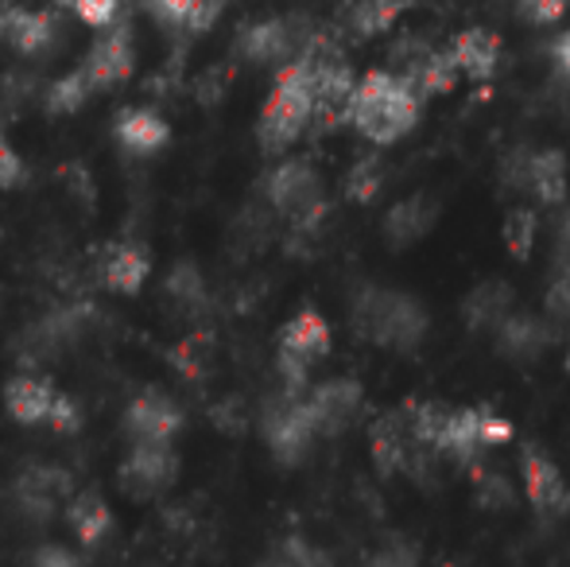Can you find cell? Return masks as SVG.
<instances>
[{"label":"cell","instance_id":"1","mask_svg":"<svg viewBox=\"0 0 570 567\" xmlns=\"http://www.w3.org/2000/svg\"><path fill=\"white\" fill-rule=\"evenodd\" d=\"M345 121L373 144H396L420 121V90L404 75L368 70L345 101Z\"/></svg>","mask_w":570,"mask_h":567},{"label":"cell","instance_id":"2","mask_svg":"<svg viewBox=\"0 0 570 567\" xmlns=\"http://www.w3.org/2000/svg\"><path fill=\"white\" fill-rule=\"evenodd\" d=\"M407 431L415 443L439 454H454L458 462H470L485 447H501L512 439V424L489 409H446V404H412Z\"/></svg>","mask_w":570,"mask_h":567},{"label":"cell","instance_id":"3","mask_svg":"<svg viewBox=\"0 0 570 567\" xmlns=\"http://www.w3.org/2000/svg\"><path fill=\"white\" fill-rule=\"evenodd\" d=\"M353 331L384 350H415L428 334V311L404 292L365 287L353 300Z\"/></svg>","mask_w":570,"mask_h":567},{"label":"cell","instance_id":"4","mask_svg":"<svg viewBox=\"0 0 570 567\" xmlns=\"http://www.w3.org/2000/svg\"><path fill=\"white\" fill-rule=\"evenodd\" d=\"M315 117V90H311V62L299 59L279 70L276 90L261 114V148L284 151L287 144L299 140V133Z\"/></svg>","mask_w":570,"mask_h":567},{"label":"cell","instance_id":"5","mask_svg":"<svg viewBox=\"0 0 570 567\" xmlns=\"http://www.w3.org/2000/svg\"><path fill=\"white\" fill-rule=\"evenodd\" d=\"M261 428H264V439H268L272 454H276L279 462H287V467L307 459L318 439L303 393H279L272 404H264Z\"/></svg>","mask_w":570,"mask_h":567},{"label":"cell","instance_id":"6","mask_svg":"<svg viewBox=\"0 0 570 567\" xmlns=\"http://www.w3.org/2000/svg\"><path fill=\"white\" fill-rule=\"evenodd\" d=\"M331 350V326L318 311H299L279 334V378L284 393H303L307 370Z\"/></svg>","mask_w":570,"mask_h":567},{"label":"cell","instance_id":"7","mask_svg":"<svg viewBox=\"0 0 570 567\" xmlns=\"http://www.w3.org/2000/svg\"><path fill=\"white\" fill-rule=\"evenodd\" d=\"M368 451L381 475H412L415 482L435 478L431 470V451L415 443V436L407 431V417H381L368 431Z\"/></svg>","mask_w":570,"mask_h":567},{"label":"cell","instance_id":"8","mask_svg":"<svg viewBox=\"0 0 570 567\" xmlns=\"http://www.w3.org/2000/svg\"><path fill=\"white\" fill-rule=\"evenodd\" d=\"M268 198L299 229H311L323 218V183H318L315 167L303 159H287L268 175Z\"/></svg>","mask_w":570,"mask_h":567},{"label":"cell","instance_id":"9","mask_svg":"<svg viewBox=\"0 0 570 567\" xmlns=\"http://www.w3.org/2000/svg\"><path fill=\"white\" fill-rule=\"evenodd\" d=\"M504 179L532 190L543 206H556L567 198V159H563V151H556V148L520 151V156L509 159V167H504Z\"/></svg>","mask_w":570,"mask_h":567},{"label":"cell","instance_id":"10","mask_svg":"<svg viewBox=\"0 0 570 567\" xmlns=\"http://www.w3.org/2000/svg\"><path fill=\"white\" fill-rule=\"evenodd\" d=\"M12 501L28 521H51L70 501V475L59 467H31L12 482Z\"/></svg>","mask_w":570,"mask_h":567},{"label":"cell","instance_id":"11","mask_svg":"<svg viewBox=\"0 0 570 567\" xmlns=\"http://www.w3.org/2000/svg\"><path fill=\"white\" fill-rule=\"evenodd\" d=\"M175 470H179V459L167 443H132L120 478H125V490L132 498H151V493L171 486Z\"/></svg>","mask_w":570,"mask_h":567},{"label":"cell","instance_id":"12","mask_svg":"<svg viewBox=\"0 0 570 567\" xmlns=\"http://www.w3.org/2000/svg\"><path fill=\"white\" fill-rule=\"evenodd\" d=\"M183 428V409L159 389L140 393L128 404L125 431L132 436V443H171V436Z\"/></svg>","mask_w":570,"mask_h":567},{"label":"cell","instance_id":"13","mask_svg":"<svg viewBox=\"0 0 570 567\" xmlns=\"http://www.w3.org/2000/svg\"><path fill=\"white\" fill-rule=\"evenodd\" d=\"M307 401V412L311 420H315V431L318 436H338L357 420L361 404H365V393H361L357 381L350 378H338V381H326V385H318L311 397H303Z\"/></svg>","mask_w":570,"mask_h":567},{"label":"cell","instance_id":"14","mask_svg":"<svg viewBox=\"0 0 570 567\" xmlns=\"http://www.w3.org/2000/svg\"><path fill=\"white\" fill-rule=\"evenodd\" d=\"M520 470H524V493L540 514L548 517H563L570 514V486L563 478V470L548 459L543 451L528 447L524 459H520Z\"/></svg>","mask_w":570,"mask_h":567},{"label":"cell","instance_id":"15","mask_svg":"<svg viewBox=\"0 0 570 567\" xmlns=\"http://www.w3.org/2000/svg\"><path fill=\"white\" fill-rule=\"evenodd\" d=\"M451 62H454V70H462L473 82H489V78L497 75V62H501V39L485 28L458 31L451 43Z\"/></svg>","mask_w":570,"mask_h":567},{"label":"cell","instance_id":"16","mask_svg":"<svg viewBox=\"0 0 570 567\" xmlns=\"http://www.w3.org/2000/svg\"><path fill=\"white\" fill-rule=\"evenodd\" d=\"M497 342L509 358H520V362H532L543 350L551 346V326L535 315H520V311H509L504 323L497 326Z\"/></svg>","mask_w":570,"mask_h":567},{"label":"cell","instance_id":"17","mask_svg":"<svg viewBox=\"0 0 570 567\" xmlns=\"http://www.w3.org/2000/svg\"><path fill=\"white\" fill-rule=\"evenodd\" d=\"M55 401H59L55 385H51V381H43V378H36V373L8 381L4 404H8V412H12V420H20V424H47Z\"/></svg>","mask_w":570,"mask_h":567},{"label":"cell","instance_id":"18","mask_svg":"<svg viewBox=\"0 0 570 567\" xmlns=\"http://www.w3.org/2000/svg\"><path fill=\"white\" fill-rule=\"evenodd\" d=\"M439 211L431 198L423 195H412L404 198V203H396L389 214H384V237H389L392 245H415L423 242V237L431 234V226H435Z\"/></svg>","mask_w":570,"mask_h":567},{"label":"cell","instance_id":"19","mask_svg":"<svg viewBox=\"0 0 570 567\" xmlns=\"http://www.w3.org/2000/svg\"><path fill=\"white\" fill-rule=\"evenodd\" d=\"M132 70V43H128V31H109L106 39H98V47L90 51L82 75L90 78V86H114L120 78H128Z\"/></svg>","mask_w":570,"mask_h":567},{"label":"cell","instance_id":"20","mask_svg":"<svg viewBox=\"0 0 570 567\" xmlns=\"http://www.w3.org/2000/svg\"><path fill=\"white\" fill-rule=\"evenodd\" d=\"M151 273V261L140 245L132 242H120V245H109L106 250V261H101V281H106L114 292H140L144 281Z\"/></svg>","mask_w":570,"mask_h":567},{"label":"cell","instance_id":"21","mask_svg":"<svg viewBox=\"0 0 570 567\" xmlns=\"http://www.w3.org/2000/svg\"><path fill=\"white\" fill-rule=\"evenodd\" d=\"M67 521H70V529H75V537L82 540V545H90V548L101 545V540L109 537V529H114V514H109V506L94 490L70 493Z\"/></svg>","mask_w":570,"mask_h":567},{"label":"cell","instance_id":"22","mask_svg":"<svg viewBox=\"0 0 570 567\" xmlns=\"http://www.w3.org/2000/svg\"><path fill=\"white\" fill-rule=\"evenodd\" d=\"M509 311H512V292H509V284H501V281L478 284L462 303V315L473 331H497Z\"/></svg>","mask_w":570,"mask_h":567},{"label":"cell","instance_id":"23","mask_svg":"<svg viewBox=\"0 0 570 567\" xmlns=\"http://www.w3.org/2000/svg\"><path fill=\"white\" fill-rule=\"evenodd\" d=\"M117 140L136 156H151L167 144V121L151 109H128L117 117Z\"/></svg>","mask_w":570,"mask_h":567},{"label":"cell","instance_id":"24","mask_svg":"<svg viewBox=\"0 0 570 567\" xmlns=\"http://www.w3.org/2000/svg\"><path fill=\"white\" fill-rule=\"evenodd\" d=\"M0 36L8 39L12 47H20V51H43L47 43H51V20L47 16H31V12H8L4 20H0Z\"/></svg>","mask_w":570,"mask_h":567},{"label":"cell","instance_id":"25","mask_svg":"<svg viewBox=\"0 0 570 567\" xmlns=\"http://www.w3.org/2000/svg\"><path fill=\"white\" fill-rule=\"evenodd\" d=\"M407 82L415 86L420 94H446L454 86L458 70L451 62V51L446 55H435V51H423L420 59L412 62V70H407Z\"/></svg>","mask_w":570,"mask_h":567},{"label":"cell","instance_id":"26","mask_svg":"<svg viewBox=\"0 0 570 567\" xmlns=\"http://www.w3.org/2000/svg\"><path fill=\"white\" fill-rule=\"evenodd\" d=\"M264 567H334L331 556L323 548H315L303 537H284L272 545V553L264 556Z\"/></svg>","mask_w":570,"mask_h":567},{"label":"cell","instance_id":"27","mask_svg":"<svg viewBox=\"0 0 570 567\" xmlns=\"http://www.w3.org/2000/svg\"><path fill=\"white\" fill-rule=\"evenodd\" d=\"M167 295L179 303L183 311H198L206 303V281L190 261H179V265L167 273Z\"/></svg>","mask_w":570,"mask_h":567},{"label":"cell","instance_id":"28","mask_svg":"<svg viewBox=\"0 0 570 567\" xmlns=\"http://www.w3.org/2000/svg\"><path fill=\"white\" fill-rule=\"evenodd\" d=\"M407 0H361L357 12H353V31L357 36H376V31L392 28L396 16L404 12Z\"/></svg>","mask_w":570,"mask_h":567},{"label":"cell","instance_id":"29","mask_svg":"<svg viewBox=\"0 0 570 567\" xmlns=\"http://www.w3.org/2000/svg\"><path fill=\"white\" fill-rule=\"evenodd\" d=\"M245 47H248V55H253V59L272 62V59H284L292 43H287V28H284V23H261V28L248 31Z\"/></svg>","mask_w":570,"mask_h":567},{"label":"cell","instance_id":"30","mask_svg":"<svg viewBox=\"0 0 570 567\" xmlns=\"http://www.w3.org/2000/svg\"><path fill=\"white\" fill-rule=\"evenodd\" d=\"M535 214L532 211H512L509 218H504V245H509L512 257H532L535 250Z\"/></svg>","mask_w":570,"mask_h":567},{"label":"cell","instance_id":"31","mask_svg":"<svg viewBox=\"0 0 570 567\" xmlns=\"http://www.w3.org/2000/svg\"><path fill=\"white\" fill-rule=\"evenodd\" d=\"M361 567H420V548L407 537H392L376 553H368Z\"/></svg>","mask_w":570,"mask_h":567},{"label":"cell","instance_id":"32","mask_svg":"<svg viewBox=\"0 0 570 567\" xmlns=\"http://www.w3.org/2000/svg\"><path fill=\"white\" fill-rule=\"evenodd\" d=\"M473 493L485 509H504L512 501V486L501 470H473Z\"/></svg>","mask_w":570,"mask_h":567},{"label":"cell","instance_id":"33","mask_svg":"<svg viewBox=\"0 0 570 567\" xmlns=\"http://www.w3.org/2000/svg\"><path fill=\"white\" fill-rule=\"evenodd\" d=\"M90 78L78 70V75H70V78H62V82H55V90H51V98H47V106L55 109V114H75L78 106H82L86 98H90Z\"/></svg>","mask_w":570,"mask_h":567},{"label":"cell","instance_id":"34","mask_svg":"<svg viewBox=\"0 0 570 567\" xmlns=\"http://www.w3.org/2000/svg\"><path fill=\"white\" fill-rule=\"evenodd\" d=\"M376 190H381V164H376V159H361L350 172V179H345V195H350L353 203H373Z\"/></svg>","mask_w":570,"mask_h":567},{"label":"cell","instance_id":"35","mask_svg":"<svg viewBox=\"0 0 570 567\" xmlns=\"http://www.w3.org/2000/svg\"><path fill=\"white\" fill-rule=\"evenodd\" d=\"M62 4L75 8L90 28H109L117 16V0H62Z\"/></svg>","mask_w":570,"mask_h":567},{"label":"cell","instance_id":"36","mask_svg":"<svg viewBox=\"0 0 570 567\" xmlns=\"http://www.w3.org/2000/svg\"><path fill=\"white\" fill-rule=\"evenodd\" d=\"M548 311L556 319H563V323H570V265L559 268L556 281L548 287Z\"/></svg>","mask_w":570,"mask_h":567},{"label":"cell","instance_id":"37","mask_svg":"<svg viewBox=\"0 0 570 567\" xmlns=\"http://www.w3.org/2000/svg\"><path fill=\"white\" fill-rule=\"evenodd\" d=\"M567 0H520V16L528 23H556L563 20Z\"/></svg>","mask_w":570,"mask_h":567},{"label":"cell","instance_id":"38","mask_svg":"<svg viewBox=\"0 0 570 567\" xmlns=\"http://www.w3.org/2000/svg\"><path fill=\"white\" fill-rule=\"evenodd\" d=\"M159 12L175 23H206L203 16V0H156Z\"/></svg>","mask_w":570,"mask_h":567},{"label":"cell","instance_id":"39","mask_svg":"<svg viewBox=\"0 0 570 567\" xmlns=\"http://www.w3.org/2000/svg\"><path fill=\"white\" fill-rule=\"evenodd\" d=\"M47 424L59 428V431H78V424H82V417H78V404L70 401V397L59 393V401H55L51 417H47Z\"/></svg>","mask_w":570,"mask_h":567},{"label":"cell","instance_id":"40","mask_svg":"<svg viewBox=\"0 0 570 567\" xmlns=\"http://www.w3.org/2000/svg\"><path fill=\"white\" fill-rule=\"evenodd\" d=\"M31 567H82V560L59 545H43L36 553V560H31Z\"/></svg>","mask_w":570,"mask_h":567},{"label":"cell","instance_id":"41","mask_svg":"<svg viewBox=\"0 0 570 567\" xmlns=\"http://www.w3.org/2000/svg\"><path fill=\"white\" fill-rule=\"evenodd\" d=\"M23 179V164L8 144H0V187H16Z\"/></svg>","mask_w":570,"mask_h":567},{"label":"cell","instance_id":"42","mask_svg":"<svg viewBox=\"0 0 570 567\" xmlns=\"http://www.w3.org/2000/svg\"><path fill=\"white\" fill-rule=\"evenodd\" d=\"M551 55H556V62H559V70L570 78V31H563V36L551 43Z\"/></svg>","mask_w":570,"mask_h":567},{"label":"cell","instance_id":"43","mask_svg":"<svg viewBox=\"0 0 570 567\" xmlns=\"http://www.w3.org/2000/svg\"><path fill=\"white\" fill-rule=\"evenodd\" d=\"M567 242H570V218H567Z\"/></svg>","mask_w":570,"mask_h":567},{"label":"cell","instance_id":"44","mask_svg":"<svg viewBox=\"0 0 570 567\" xmlns=\"http://www.w3.org/2000/svg\"><path fill=\"white\" fill-rule=\"evenodd\" d=\"M567 370H570V350H567Z\"/></svg>","mask_w":570,"mask_h":567},{"label":"cell","instance_id":"45","mask_svg":"<svg viewBox=\"0 0 570 567\" xmlns=\"http://www.w3.org/2000/svg\"><path fill=\"white\" fill-rule=\"evenodd\" d=\"M439 567H454V564H439Z\"/></svg>","mask_w":570,"mask_h":567},{"label":"cell","instance_id":"46","mask_svg":"<svg viewBox=\"0 0 570 567\" xmlns=\"http://www.w3.org/2000/svg\"><path fill=\"white\" fill-rule=\"evenodd\" d=\"M407 4H412V0H407Z\"/></svg>","mask_w":570,"mask_h":567}]
</instances>
